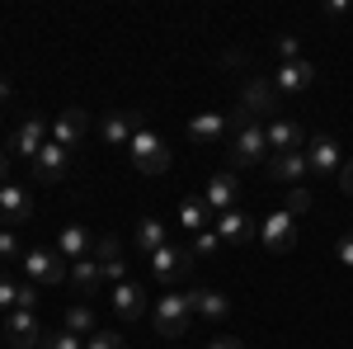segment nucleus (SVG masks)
Segmentation results:
<instances>
[{"label": "nucleus", "mask_w": 353, "mask_h": 349, "mask_svg": "<svg viewBox=\"0 0 353 349\" xmlns=\"http://www.w3.org/2000/svg\"><path fill=\"white\" fill-rule=\"evenodd\" d=\"M226 156H231V170H250V165L269 161V137L254 113H245V109L231 113V151Z\"/></svg>", "instance_id": "1"}, {"label": "nucleus", "mask_w": 353, "mask_h": 349, "mask_svg": "<svg viewBox=\"0 0 353 349\" xmlns=\"http://www.w3.org/2000/svg\"><path fill=\"white\" fill-rule=\"evenodd\" d=\"M128 156H132V165L141 170V175H165L170 170V147H165V137L141 118L137 123L132 142H128Z\"/></svg>", "instance_id": "2"}, {"label": "nucleus", "mask_w": 353, "mask_h": 349, "mask_svg": "<svg viewBox=\"0 0 353 349\" xmlns=\"http://www.w3.org/2000/svg\"><path fill=\"white\" fill-rule=\"evenodd\" d=\"M151 326L161 340H184L193 326V312H189V297L184 293H165L161 302H151Z\"/></svg>", "instance_id": "3"}, {"label": "nucleus", "mask_w": 353, "mask_h": 349, "mask_svg": "<svg viewBox=\"0 0 353 349\" xmlns=\"http://www.w3.org/2000/svg\"><path fill=\"white\" fill-rule=\"evenodd\" d=\"M24 279H28V283H38V288H48V283L57 288V283L71 279V265H66L57 250H48V245H33V250L24 255Z\"/></svg>", "instance_id": "4"}, {"label": "nucleus", "mask_w": 353, "mask_h": 349, "mask_svg": "<svg viewBox=\"0 0 353 349\" xmlns=\"http://www.w3.org/2000/svg\"><path fill=\"white\" fill-rule=\"evenodd\" d=\"M48 137H52V123H48V118H38V113H28L24 123H19V128L10 133V151H14L19 161L33 165V156H38L43 147H48Z\"/></svg>", "instance_id": "5"}, {"label": "nucleus", "mask_w": 353, "mask_h": 349, "mask_svg": "<svg viewBox=\"0 0 353 349\" xmlns=\"http://www.w3.org/2000/svg\"><path fill=\"white\" fill-rule=\"evenodd\" d=\"M306 165H311V175L316 180H325V175H339V165H344V147L334 142L330 133H316V137H306Z\"/></svg>", "instance_id": "6"}, {"label": "nucleus", "mask_w": 353, "mask_h": 349, "mask_svg": "<svg viewBox=\"0 0 353 349\" xmlns=\"http://www.w3.org/2000/svg\"><path fill=\"white\" fill-rule=\"evenodd\" d=\"M259 241H264V250H269V255H283V250H292V245H297V217L288 213V208L269 213L264 222H259Z\"/></svg>", "instance_id": "7"}, {"label": "nucleus", "mask_w": 353, "mask_h": 349, "mask_svg": "<svg viewBox=\"0 0 353 349\" xmlns=\"http://www.w3.org/2000/svg\"><path fill=\"white\" fill-rule=\"evenodd\" d=\"M146 265H151V274H156V279H161L165 288H170V283H179V279H189V269H193V255L184 250V245H161V250H156V255H151Z\"/></svg>", "instance_id": "8"}, {"label": "nucleus", "mask_w": 353, "mask_h": 349, "mask_svg": "<svg viewBox=\"0 0 353 349\" xmlns=\"http://www.w3.org/2000/svg\"><path fill=\"white\" fill-rule=\"evenodd\" d=\"M316 85V62L311 57H301V62H283L278 66V76H273V95H306Z\"/></svg>", "instance_id": "9"}, {"label": "nucleus", "mask_w": 353, "mask_h": 349, "mask_svg": "<svg viewBox=\"0 0 353 349\" xmlns=\"http://www.w3.org/2000/svg\"><path fill=\"white\" fill-rule=\"evenodd\" d=\"M66 175H71V151L57 147L52 137H48V147L33 156V180H38V185H61Z\"/></svg>", "instance_id": "10"}, {"label": "nucleus", "mask_w": 353, "mask_h": 349, "mask_svg": "<svg viewBox=\"0 0 353 349\" xmlns=\"http://www.w3.org/2000/svg\"><path fill=\"white\" fill-rule=\"evenodd\" d=\"M245 113H254L259 123H269V118H278V95H273V81H264V76H254V81H245L241 90V104Z\"/></svg>", "instance_id": "11"}, {"label": "nucleus", "mask_w": 353, "mask_h": 349, "mask_svg": "<svg viewBox=\"0 0 353 349\" xmlns=\"http://www.w3.org/2000/svg\"><path fill=\"white\" fill-rule=\"evenodd\" d=\"M28 217H33V194L28 185H0V227H24Z\"/></svg>", "instance_id": "12"}, {"label": "nucleus", "mask_w": 353, "mask_h": 349, "mask_svg": "<svg viewBox=\"0 0 353 349\" xmlns=\"http://www.w3.org/2000/svg\"><path fill=\"white\" fill-rule=\"evenodd\" d=\"M264 137H269V156H288V151L306 147V128H301L297 118H269Z\"/></svg>", "instance_id": "13"}, {"label": "nucleus", "mask_w": 353, "mask_h": 349, "mask_svg": "<svg viewBox=\"0 0 353 349\" xmlns=\"http://www.w3.org/2000/svg\"><path fill=\"white\" fill-rule=\"evenodd\" d=\"M236 189H241L236 170H221V175H212V180L203 185V203H208L212 222H217L221 213H231V208H236Z\"/></svg>", "instance_id": "14"}, {"label": "nucleus", "mask_w": 353, "mask_h": 349, "mask_svg": "<svg viewBox=\"0 0 353 349\" xmlns=\"http://www.w3.org/2000/svg\"><path fill=\"white\" fill-rule=\"evenodd\" d=\"M212 232L221 236V245H245L259 236V222L245 213V208H231V213H221L217 222H212Z\"/></svg>", "instance_id": "15"}, {"label": "nucleus", "mask_w": 353, "mask_h": 349, "mask_svg": "<svg viewBox=\"0 0 353 349\" xmlns=\"http://www.w3.org/2000/svg\"><path fill=\"white\" fill-rule=\"evenodd\" d=\"M264 170H269V180H273V185H283V189H297V185H306V175H311V165H306V151L269 156V161H264Z\"/></svg>", "instance_id": "16"}, {"label": "nucleus", "mask_w": 353, "mask_h": 349, "mask_svg": "<svg viewBox=\"0 0 353 349\" xmlns=\"http://www.w3.org/2000/svg\"><path fill=\"white\" fill-rule=\"evenodd\" d=\"M85 128H90V113H85V109H61L52 118V142L66 147V151H76L85 142Z\"/></svg>", "instance_id": "17"}, {"label": "nucleus", "mask_w": 353, "mask_h": 349, "mask_svg": "<svg viewBox=\"0 0 353 349\" xmlns=\"http://www.w3.org/2000/svg\"><path fill=\"white\" fill-rule=\"evenodd\" d=\"M231 133V113H193L189 118V142L198 147H217Z\"/></svg>", "instance_id": "18"}, {"label": "nucleus", "mask_w": 353, "mask_h": 349, "mask_svg": "<svg viewBox=\"0 0 353 349\" xmlns=\"http://www.w3.org/2000/svg\"><path fill=\"white\" fill-rule=\"evenodd\" d=\"M109 302H113V312L123 317V321H137V317H146V307H151V297H146V288L141 283H118V288H109Z\"/></svg>", "instance_id": "19"}, {"label": "nucleus", "mask_w": 353, "mask_h": 349, "mask_svg": "<svg viewBox=\"0 0 353 349\" xmlns=\"http://www.w3.org/2000/svg\"><path fill=\"white\" fill-rule=\"evenodd\" d=\"M5 335H10L14 345H24V349H38L43 340H48L38 312H5Z\"/></svg>", "instance_id": "20"}, {"label": "nucleus", "mask_w": 353, "mask_h": 349, "mask_svg": "<svg viewBox=\"0 0 353 349\" xmlns=\"http://www.w3.org/2000/svg\"><path fill=\"white\" fill-rule=\"evenodd\" d=\"M189 312L193 317H203V321H226L231 317V302H226V293H217V288H189Z\"/></svg>", "instance_id": "21"}, {"label": "nucleus", "mask_w": 353, "mask_h": 349, "mask_svg": "<svg viewBox=\"0 0 353 349\" xmlns=\"http://www.w3.org/2000/svg\"><path fill=\"white\" fill-rule=\"evenodd\" d=\"M66 283H71V288H76L81 297H99V288H104V269H99V255H85V260H76Z\"/></svg>", "instance_id": "22"}, {"label": "nucleus", "mask_w": 353, "mask_h": 349, "mask_svg": "<svg viewBox=\"0 0 353 349\" xmlns=\"http://www.w3.org/2000/svg\"><path fill=\"white\" fill-rule=\"evenodd\" d=\"M137 123H141V113H118V109H113V113L99 118V137H104L109 147H128L132 133H137Z\"/></svg>", "instance_id": "23"}, {"label": "nucleus", "mask_w": 353, "mask_h": 349, "mask_svg": "<svg viewBox=\"0 0 353 349\" xmlns=\"http://www.w3.org/2000/svg\"><path fill=\"white\" fill-rule=\"evenodd\" d=\"M57 255L66 260V265H76V260H85L90 255V227H61V236H57Z\"/></svg>", "instance_id": "24"}, {"label": "nucleus", "mask_w": 353, "mask_h": 349, "mask_svg": "<svg viewBox=\"0 0 353 349\" xmlns=\"http://www.w3.org/2000/svg\"><path fill=\"white\" fill-rule=\"evenodd\" d=\"M132 241H137V255H141V260H151L161 245H170V241H165V222H161V217H141Z\"/></svg>", "instance_id": "25"}, {"label": "nucleus", "mask_w": 353, "mask_h": 349, "mask_svg": "<svg viewBox=\"0 0 353 349\" xmlns=\"http://www.w3.org/2000/svg\"><path fill=\"white\" fill-rule=\"evenodd\" d=\"M99 269H104V283H109V288L128 283V265H123V255H118V241H113V236L99 241Z\"/></svg>", "instance_id": "26"}, {"label": "nucleus", "mask_w": 353, "mask_h": 349, "mask_svg": "<svg viewBox=\"0 0 353 349\" xmlns=\"http://www.w3.org/2000/svg\"><path fill=\"white\" fill-rule=\"evenodd\" d=\"M179 227H189L193 236L212 227V213H208V203H203V194H189V198L179 203Z\"/></svg>", "instance_id": "27"}, {"label": "nucleus", "mask_w": 353, "mask_h": 349, "mask_svg": "<svg viewBox=\"0 0 353 349\" xmlns=\"http://www.w3.org/2000/svg\"><path fill=\"white\" fill-rule=\"evenodd\" d=\"M66 330H76L81 340H90V335L99 330V321H94V307H85V302L66 307Z\"/></svg>", "instance_id": "28"}, {"label": "nucleus", "mask_w": 353, "mask_h": 349, "mask_svg": "<svg viewBox=\"0 0 353 349\" xmlns=\"http://www.w3.org/2000/svg\"><path fill=\"white\" fill-rule=\"evenodd\" d=\"M221 250H226V245H221V236L212 232V227H208V232H198V236H193V245H189L193 260H217Z\"/></svg>", "instance_id": "29"}, {"label": "nucleus", "mask_w": 353, "mask_h": 349, "mask_svg": "<svg viewBox=\"0 0 353 349\" xmlns=\"http://www.w3.org/2000/svg\"><path fill=\"white\" fill-rule=\"evenodd\" d=\"M28 250L19 245V236L10 232V227H0V265H14V260H24Z\"/></svg>", "instance_id": "30"}, {"label": "nucleus", "mask_w": 353, "mask_h": 349, "mask_svg": "<svg viewBox=\"0 0 353 349\" xmlns=\"http://www.w3.org/2000/svg\"><path fill=\"white\" fill-rule=\"evenodd\" d=\"M288 213L297 217V222H301V217H306V213H311V189H306V185L288 189Z\"/></svg>", "instance_id": "31"}, {"label": "nucleus", "mask_w": 353, "mask_h": 349, "mask_svg": "<svg viewBox=\"0 0 353 349\" xmlns=\"http://www.w3.org/2000/svg\"><path fill=\"white\" fill-rule=\"evenodd\" d=\"M43 349H85V340L76 335V330H66V326H61V330H52V335L43 340Z\"/></svg>", "instance_id": "32"}, {"label": "nucleus", "mask_w": 353, "mask_h": 349, "mask_svg": "<svg viewBox=\"0 0 353 349\" xmlns=\"http://www.w3.org/2000/svg\"><path fill=\"white\" fill-rule=\"evenodd\" d=\"M85 349H128V340H123L118 330H94V335L85 340Z\"/></svg>", "instance_id": "33"}, {"label": "nucleus", "mask_w": 353, "mask_h": 349, "mask_svg": "<svg viewBox=\"0 0 353 349\" xmlns=\"http://www.w3.org/2000/svg\"><path fill=\"white\" fill-rule=\"evenodd\" d=\"M283 62H301V38L297 33H283V38H278V66H283Z\"/></svg>", "instance_id": "34"}, {"label": "nucleus", "mask_w": 353, "mask_h": 349, "mask_svg": "<svg viewBox=\"0 0 353 349\" xmlns=\"http://www.w3.org/2000/svg\"><path fill=\"white\" fill-rule=\"evenodd\" d=\"M38 307V283L19 279V293H14V312H33Z\"/></svg>", "instance_id": "35"}, {"label": "nucleus", "mask_w": 353, "mask_h": 349, "mask_svg": "<svg viewBox=\"0 0 353 349\" xmlns=\"http://www.w3.org/2000/svg\"><path fill=\"white\" fill-rule=\"evenodd\" d=\"M14 293H19V283H14L10 274H0V307H5V312H14Z\"/></svg>", "instance_id": "36"}, {"label": "nucleus", "mask_w": 353, "mask_h": 349, "mask_svg": "<svg viewBox=\"0 0 353 349\" xmlns=\"http://www.w3.org/2000/svg\"><path fill=\"white\" fill-rule=\"evenodd\" d=\"M334 255H339V265H349V269H353V232H344V236L334 241Z\"/></svg>", "instance_id": "37"}, {"label": "nucleus", "mask_w": 353, "mask_h": 349, "mask_svg": "<svg viewBox=\"0 0 353 349\" xmlns=\"http://www.w3.org/2000/svg\"><path fill=\"white\" fill-rule=\"evenodd\" d=\"M334 180H339V189H344V194L353 198V161H344V165H339V175H334Z\"/></svg>", "instance_id": "38"}, {"label": "nucleus", "mask_w": 353, "mask_h": 349, "mask_svg": "<svg viewBox=\"0 0 353 349\" xmlns=\"http://www.w3.org/2000/svg\"><path fill=\"white\" fill-rule=\"evenodd\" d=\"M203 349H245V345L236 340V335H217V340H208Z\"/></svg>", "instance_id": "39"}, {"label": "nucleus", "mask_w": 353, "mask_h": 349, "mask_svg": "<svg viewBox=\"0 0 353 349\" xmlns=\"http://www.w3.org/2000/svg\"><path fill=\"white\" fill-rule=\"evenodd\" d=\"M325 15H330V19H339V15H349V5H344V0H330Z\"/></svg>", "instance_id": "40"}, {"label": "nucleus", "mask_w": 353, "mask_h": 349, "mask_svg": "<svg viewBox=\"0 0 353 349\" xmlns=\"http://www.w3.org/2000/svg\"><path fill=\"white\" fill-rule=\"evenodd\" d=\"M0 185H10V151H0Z\"/></svg>", "instance_id": "41"}, {"label": "nucleus", "mask_w": 353, "mask_h": 349, "mask_svg": "<svg viewBox=\"0 0 353 349\" xmlns=\"http://www.w3.org/2000/svg\"><path fill=\"white\" fill-rule=\"evenodd\" d=\"M10 95H14V85H10V81H5V76H0V104H5Z\"/></svg>", "instance_id": "42"}]
</instances>
